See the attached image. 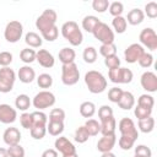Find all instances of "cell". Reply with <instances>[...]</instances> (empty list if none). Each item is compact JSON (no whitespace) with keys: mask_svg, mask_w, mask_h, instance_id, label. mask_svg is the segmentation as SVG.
<instances>
[{"mask_svg":"<svg viewBox=\"0 0 157 157\" xmlns=\"http://www.w3.org/2000/svg\"><path fill=\"white\" fill-rule=\"evenodd\" d=\"M85 83L88 88V91L93 94H98L105 91L107 88V78L104 75L97 70H90L85 74Z\"/></svg>","mask_w":157,"mask_h":157,"instance_id":"obj_1","label":"cell"},{"mask_svg":"<svg viewBox=\"0 0 157 157\" xmlns=\"http://www.w3.org/2000/svg\"><path fill=\"white\" fill-rule=\"evenodd\" d=\"M61 34L63 37L74 47H77L83 40V34L75 21H66L61 26Z\"/></svg>","mask_w":157,"mask_h":157,"instance_id":"obj_2","label":"cell"},{"mask_svg":"<svg viewBox=\"0 0 157 157\" xmlns=\"http://www.w3.org/2000/svg\"><path fill=\"white\" fill-rule=\"evenodd\" d=\"M56 20H58V15H56L55 10L47 9L36 20V27H37V29H39L40 33H43V32L50 29L52 27L56 26L55 25L56 23Z\"/></svg>","mask_w":157,"mask_h":157,"instance_id":"obj_3","label":"cell"},{"mask_svg":"<svg viewBox=\"0 0 157 157\" xmlns=\"http://www.w3.org/2000/svg\"><path fill=\"white\" fill-rule=\"evenodd\" d=\"M32 104L37 110H43L47 108H50L55 104V96L54 93H52L50 91L43 90L40 92H38L33 99H32Z\"/></svg>","mask_w":157,"mask_h":157,"instance_id":"obj_4","label":"cell"},{"mask_svg":"<svg viewBox=\"0 0 157 157\" xmlns=\"http://www.w3.org/2000/svg\"><path fill=\"white\" fill-rule=\"evenodd\" d=\"M80 80V70L75 63L63 65L61 67V81L65 86H74Z\"/></svg>","mask_w":157,"mask_h":157,"instance_id":"obj_5","label":"cell"},{"mask_svg":"<svg viewBox=\"0 0 157 157\" xmlns=\"http://www.w3.org/2000/svg\"><path fill=\"white\" fill-rule=\"evenodd\" d=\"M16 81V74L11 67H1L0 69V92L9 93L12 91Z\"/></svg>","mask_w":157,"mask_h":157,"instance_id":"obj_6","label":"cell"},{"mask_svg":"<svg viewBox=\"0 0 157 157\" xmlns=\"http://www.w3.org/2000/svg\"><path fill=\"white\" fill-rule=\"evenodd\" d=\"M92 34L96 39H98L102 44H112L114 43V31L104 22H99L93 29Z\"/></svg>","mask_w":157,"mask_h":157,"instance_id":"obj_7","label":"cell"},{"mask_svg":"<svg viewBox=\"0 0 157 157\" xmlns=\"http://www.w3.org/2000/svg\"><path fill=\"white\" fill-rule=\"evenodd\" d=\"M23 34V26L20 21H10L4 31V37L9 43H16L21 39Z\"/></svg>","mask_w":157,"mask_h":157,"instance_id":"obj_8","label":"cell"},{"mask_svg":"<svg viewBox=\"0 0 157 157\" xmlns=\"http://www.w3.org/2000/svg\"><path fill=\"white\" fill-rule=\"evenodd\" d=\"M108 77L113 83H130L132 81L134 74L128 67H117L112 69L108 72Z\"/></svg>","mask_w":157,"mask_h":157,"instance_id":"obj_9","label":"cell"},{"mask_svg":"<svg viewBox=\"0 0 157 157\" xmlns=\"http://www.w3.org/2000/svg\"><path fill=\"white\" fill-rule=\"evenodd\" d=\"M139 39L142 47H146L152 52L157 49V34L153 28L151 27L144 28L139 34Z\"/></svg>","mask_w":157,"mask_h":157,"instance_id":"obj_10","label":"cell"},{"mask_svg":"<svg viewBox=\"0 0 157 157\" xmlns=\"http://www.w3.org/2000/svg\"><path fill=\"white\" fill-rule=\"evenodd\" d=\"M118 128H119V131L121 135L124 136H129L134 140H137L139 137V131L136 129V125L134 123L132 119L130 118H123L120 119L119 124H118Z\"/></svg>","mask_w":157,"mask_h":157,"instance_id":"obj_11","label":"cell"},{"mask_svg":"<svg viewBox=\"0 0 157 157\" xmlns=\"http://www.w3.org/2000/svg\"><path fill=\"white\" fill-rule=\"evenodd\" d=\"M145 53V49L141 44L139 43H132L130 44L125 50H124V58L125 61L129 64H134L137 63V60L140 59V56Z\"/></svg>","mask_w":157,"mask_h":157,"instance_id":"obj_12","label":"cell"},{"mask_svg":"<svg viewBox=\"0 0 157 157\" xmlns=\"http://www.w3.org/2000/svg\"><path fill=\"white\" fill-rule=\"evenodd\" d=\"M54 147L58 152H60L63 156L66 155H71L76 152V147L74 146V144L65 136H59L56 137L55 142H54Z\"/></svg>","mask_w":157,"mask_h":157,"instance_id":"obj_13","label":"cell"},{"mask_svg":"<svg viewBox=\"0 0 157 157\" xmlns=\"http://www.w3.org/2000/svg\"><path fill=\"white\" fill-rule=\"evenodd\" d=\"M141 86L147 92H156L157 91V76L152 71H145L140 78Z\"/></svg>","mask_w":157,"mask_h":157,"instance_id":"obj_14","label":"cell"},{"mask_svg":"<svg viewBox=\"0 0 157 157\" xmlns=\"http://www.w3.org/2000/svg\"><path fill=\"white\" fill-rule=\"evenodd\" d=\"M17 118V110L12 108L10 104L2 103L0 104V123L2 124H12Z\"/></svg>","mask_w":157,"mask_h":157,"instance_id":"obj_15","label":"cell"},{"mask_svg":"<svg viewBox=\"0 0 157 157\" xmlns=\"http://www.w3.org/2000/svg\"><path fill=\"white\" fill-rule=\"evenodd\" d=\"M117 144V136L115 134H110V135H103L98 142H97V150L101 153L104 152H110L113 150V147Z\"/></svg>","mask_w":157,"mask_h":157,"instance_id":"obj_16","label":"cell"},{"mask_svg":"<svg viewBox=\"0 0 157 157\" xmlns=\"http://www.w3.org/2000/svg\"><path fill=\"white\" fill-rule=\"evenodd\" d=\"M36 60L38 61V64L45 69H50L54 66L55 64V59L53 56L52 53H49L47 49H39L36 53Z\"/></svg>","mask_w":157,"mask_h":157,"instance_id":"obj_17","label":"cell"},{"mask_svg":"<svg viewBox=\"0 0 157 157\" xmlns=\"http://www.w3.org/2000/svg\"><path fill=\"white\" fill-rule=\"evenodd\" d=\"M2 140L7 146H15L18 145L21 141V132L17 128H7L2 134Z\"/></svg>","mask_w":157,"mask_h":157,"instance_id":"obj_18","label":"cell"},{"mask_svg":"<svg viewBox=\"0 0 157 157\" xmlns=\"http://www.w3.org/2000/svg\"><path fill=\"white\" fill-rule=\"evenodd\" d=\"M17 76H18L20 81L22 83H31L36 78V71L29 65H25V66L20 67V70L17 72Z\"/></svg>","mask_w":157,"mask_h":157,"instance_id":"obj_19","label":"cell"},{"mask_svg":"<svg viewBox=\"0 0 157 157\" xmlns=\"http://www.w3.org/2000/svg\"><path fill=\"white\" fill-rule=\"evenodd\" d=\"M101 132L102 135H110V134H115V129H117V120L115 118L108 117L105 119L101 120Z\"/></svg>","mask_w":157,"mask_h":157,"instance_id":"obj_20","label":"cell"},{"mask_svg":"<svg viewBox=\"0 0 157 157\" xmlns=\"http://www.w3.org/2000/svg\"><path fill=\"white\" fill-rule=\"evenodd\" d=\"M117 104H118L121 109L129 110V109L134 108V105H135V97H134V94H132L131 92H129V91H123V94H121V97H120V99H119V102H118Z\"/></svg>","mask_w":157,"mask_h":157,"instance_id":"obj_21","label":"cell"},{"mask_svg":"<svg viewBox=\"0 0 157 157\" xmlns=\"http://www.w3.org/2000/svg\"><path fill=\"white\" fill-rule=\"evenodd\" d=\"M125 20L131 26H137V25H140L145 20V13L140 9H132V10H130L128 12V16H126Z\"/></svg>","mask_w":157,"mask_h":157,"instance_id":"obj_22","label":"cell"},{"mask_svg":"<svg viewBox=\"0 0 157 157\" xmlns=\"http://www.w3.org/2000/svg\"><path fill=\"white\" fill-rule=\"evenodd\" d=\"M59 60L61 61L63 65H66V64H71L75 61V58H76V53L72 48H69V47H65L63 48L60 52H59Z\"/></svg>","mask_w":157,"mask_h":157,"instance_id":"obj_23","label":"cell"},{"mask_svg":"<svg viewBox=\"0 0 157 157\" xmlns=\"http://www.w3.org/2000/svg\"><path fill=\"white\" fill-rule=\"evenodd\" d=\"M101 22V20L97 17V16H93V15H88V16H85L83 20H82V28L88 32V33H92L93 29L96 28V26Z\"/></svg>","mask_w":157,"mask_h":157,"instance_id":"obj_24","label":"cell"},{"mask_svg":"<svg viewBox=\"0 0 157 157\" xmlns=\"http://www.w3.org/2000/svg\"><path fill=\"white\" fill-rule=\"evenodd\" d=\"M25 42L28 45V48H39L43 43L42 37L36 32H28L25 36Z\"/></svg>","mask_w":157,"mask_h":157,"instance_id":"obj_25","label":"cell"},{"mask_svg":"<svg viewBox=\"0 0 157 157\" xmlns=\"http://www.w3.org/2000/svg\"><path fill=\"white\" fill-rule=\"evenodd\" d=\"M96 113V104L93 102H90V101H86V102H82L81 105H80V114L83 117V118H92Z\"/></svg>","mask_w":157,"mask_h":157,"instance_id":"obj_26","label":"cell"},{"mask_svg":"<svg viewBox=\"0 0 157 157\" xmlns=\"http://www.w3.org/2000/svg\"><path fill=\"white\" fill-rule=\"evenodd\" d=\"M31 99H29V96L22 93V94H18L15 99V107L18 109V110H22V112H26L29 105H31Z\"/></svg>","mask_w":157,"mask_h":157,"instance_id":"obj_27","label":"cell"},{"mask_svg":"<svg viewBox=\"0 0 157 157\" xmlns=\"http://www.w3.org/2000/svg\"><path fill=\"white\" fill-rule=\"evenodd\" d=\"M64 131V121H50L47 124V132L52 136H59Z\"/></svg>","mask_w":157,"mask_h":157,"instance_id":"obj_28","label":"cell"},{"mask_svg":"<svg viewBox=\"0 0 157 157\" xmlns=\"http://www.w3.org/2000/svg\"><path fill=\"white\" fill-rule=\"evenodd\" d=\"M112 26H113V29H114L117 33L121 34V33H124V32L126 31L128 22H126V20H125V17H123V16H117V17H114V18L112 20Z\"/></svg>","mask_w":157,"mask_h":157,"instance_id":"obj_29","label":"cell"},{"mask_svg":"<svg viewBox=\"0 0 157 157\" xmlns=\"http://www.w3.org/2000/svg\"><path fill=\"white\" fill-rule=\"evenodd\" d=\"M137 126H139L141 132L148 134L155 129V119L152 117H148L146 119H141V120H139Z\"/></svg>","mask_w":157,"mask_h":157,"instance_id":"obj_30","label":"cell"},{"mask_svg":"<svg viewBox=\"0 0 157 157\" xmlns=\"http://www.w3.org/2000/svg\"><path fill=\"white\" fill-rule=\"evenodd\" d=\"M36 50L32 48H25L21 50L20 53V59L25 63V64H31L36 60Z\"/></svg>","mask_w":157,"mask_h":157,"instance_id":"obj_31","label":"cell"},{"mask_svg":"<svg viewBox=\"0 0 157 157\" xmlns=\"http://www.w3.org/2000/svg\"><path fill=\"white\" fill-rule=\"evenodd\" d=\"M85 128L88 131L90 136H96L98 135V132H101V124L96 119H87V121L85 123Z\"/></svg>","mask_w":157,"mask_h":157,"instance_id":"obj_32","label":"cell"},{"mask_svg":"<svg viewBox=\"0 0 157 157\" xmlns=\"http://www.w3.org/2000/svg\"><path fill=\"white\" fill-rule=\"evenodd\" d=\"M82 58H83L85 63L93 64L97 60V49L94 47H87V48H85V50L82 53Z\"/></svg>","mask_w":157,"mask_h":157,"instance_id":"obj_33","label":"cell"},{"mask_svg":"<svg viewBox=\"0 0 157 157\" xmlns=\"http://www.w3.org/2000/svg\"><path fill=\"white\" fill-rule=\"evenodd\" d=\"M32 115V120H33V126L34 125H43L47 126V121H48V117L45 113H43L42 110H36L33 113H31ZM32 129V128H31Z\"/></svg>","mask_w":157,"mask_h":157,"instance_id":"obj_34","label":"cell"},{"mask_svg":"<svg viewBox=\"0 0 157 157\" xmlns=\"http://www.w3.org/2000/svg\"><path fill=\"white\" fill-rule=\"evenodd\" d=\"M37 85L40 87V88H50L52 85H53V77L49 75V74H40L38 77H37Z\"/></svg>","mask_w":157,"mask_h":157,"instance_id":"obj_35","label":"cell"},{"mask_svg":"<svg viewBox=\"0 0 157 157\" xmlns=\"http://www.w3.org/2000/svg\"><path fill=\"white\" fill-rule=\"evenodd\" d=\"M134 114L135 117L141 120V119H146L148 117H151L152 114V108H147V107H144V105H136L135 109H134Z\"/></svg>","mask_w":157,"mask_h":157,"instance_id":"obj_36","label":"cell"},{"mask_svg":"<svg viewBox=\"0 0 157 157\" xmlns=\"http://www.w3.org/2000/svg\"><path fill=\"white\" fill-rule=\"evenodd\" d=\"M88 139H90V134H88V131L86 130L85 125L78 126V128L76 129V131H75V141L78 142V144H85Z\"/></svg>","mask_w":157,"mask_h":157,"instance_id":"obj_37","label":"cell"},{"mask_svg":"<svg viewBox=\"0 0 157 157\" xmlns=\"http://www.w3.org/2000/svg\"><path fill=\"white\" fill-rule=\"evenodd\" d=\"M29 132H31V136L34 140H42L45 136V134H47V126L34 125V126H32V129L29 130Z\"/></svg>","mask_w":157,"mask_h":157,"instance_id":"obj_38","label":"cell"},{"mask_svg":"<svg viewBox=\"0 0 157 157\" xmlns=\"http://www.w3.org/2000/svg\"><path fill=\"white\" fill-rule=\"evenodd\" d=\"M99 54L104 58L110 56V55H115L117 54V45L114 43L112 44H102L99 47Z\"/></svg>","mask_w":157,"mask_h":157,"instance_id":"obj_39","label":"cell"},{"mask_svg":"<svg viewBox=\"0 0 157 157\" xmlns=\"http://www.w3.org/2000/svg\"><path fill=\"white\" fill-rule=\"evenodd\" d=\"M135 141H136V140H134V139H131V137H129V136L121 135V136L119 137V140H118V144H119V147H120L121 150L129 151L131 147H134Z\"/></svg>","mask_w":157,"mask_h":157,"instance_id":"obj_40","label":"cell"},{"mask_svg":"<svg viewBox=\"0 0 157 157\" xmlns=\"http://www.w3.org/2000/svg\"><path fill=\"white\" fill-rule=\"evenodd\" d=\"M108 9H109V13L112 16L117 17V16H121V13L124 11V5L120 1H113V2L109 4Z\"/></svg>","mask_w":157,"mask_h":157,"instance_id":"obj_41","label":"cell"},{"mask_svg":"<svg viewBox=\"0 0 157 157\" xmlns=\"http://www.w3.org/2000/svg\"><path fill=\"white\" fill-rule=\"evenodd\" d=\"M137 104L139 105L147 107V108H153V105H155V98L151 94H147V93L141 94L137 98Z\"/></svg>","mask_w":157,"mask_h":157,"instance_id":"obj_42","label":"cell"},{"mask_svg":"<svg viewBox=\"0 0 157 157\" xmlns=\"http://www.w3.org/2000/svg\"><path fill=\"white\" fill-rule=\"evenodd\" d=\"M109 4L110 2L108 0H93L92 1V7H93L94 11H97L99 13H103L108 10Z\"/></svg>","mask_w":157,"mask_h":157,"instance_id":"obj_43","label":"cell"},{"mask_svg":"<svg viewBox=\"0 0 157 157\" xmlns=\"http://www.w3.org/2000/svg\"><path fill=\"white\" fill-rule=\"evenodd\" d=\"M137 61H139V64H140V66H141V67L148 69V67L153 64V55H152L151 53L145 52V53L140 56V59H139Z\"/></svg>","mask_w":157,"mask_h":157,"instance_id":"obj_44","label":"cell"},{"mask_svg":"<svg viewBox=\"0 0 157 157\" xmlns=\"http://www.w3.org/2000/svg\"><path fill=\"white\" fill-rule=\"evenodd\" d=\"M50 121H64L65 120V112L61 108H54L50 110L49 114Z\"/></svg>","mask_w":157,"mask_h":157,"instance_id":"obj_45","label":"cell"},{"mask_svg":"<svg viewBox=\"0 0 157 157\" xmlns=\"http://www.w3.org/2000/svg\"><path fill=\"white\" fill-rule=\"evenodd\" d=\"M104 65H105L109 70L117 69V67L120 66V59H119V56H118L117 54H115V55L107 56V58H104Z\"/></svg>","mask_w":157,"mask_h":157,"instance_id":"obj_46","label":"cell"},{"mask_svg":"<svg viewBox=\"0 0 157 157\" xmlns=\"http://www.w3.org/2000/svg\"><path fill=\"white\" fill-rule=\"evenodd\" d=\"M58 36H59V28L56 26H54L50 29H48V31L42 33V38H44L48 42H54L58 38Z\"/></svg>","mask_w":157,"mask_h":157,"instance_id":"obj_47","label":"cell"},{"mask_svg":"<svg viewBox=\"0 0 157 157\" xmlns=\"http://www.w3.org/2000/svg\"><path fill=\"white\" fill-rule=\"evenodd\" d=\"M121 94H123V90L120 87H112L108 91V99L113 103H118Z\"/></svg>","mask_w":157,"mask_h":157,"instance_id":"obj_48","label":"cell"},{"mask_svg":"<svg viewBox=\"0 0 157 157\" xmlns=\"http://www.w3.org/2000/svg\"><path fill=\"white\" fill-rule=\"evenodd\" d=\"M7 153L9 157H25V148L20 144L15 146H9Z\"/></svg>","mask_w":157,"mask_h":157,"instance_id":"obj_49","label":"cell"},{"mask_svg":"<svg viewBox=\"0 0 157 157\" xmlns=\"http://www.w3.org/2000/svg\"><path fill=\"white\" fill-rule=\"evenodd\" d=\"M20 123H21L22 128L31 130V128L33 126V120H32V115H31V113H27V112L22 113V114L20 115Z\"/></svg>","mask_w":157,"mask_h":157,"instance_id":"obj_50","label":"cell"},{"mask_svg":"<svg viewBox=\"0 0 157 157\" xmlns=\"http://www.w3.org/2000/svg\"><path fill=\"white\" fill-rule=\"evenodd\" d=\"M145 15L150 18H156L157 17V4L155 1H150L145 5Z\"/></svg>","mask_w":157,"mask_h":157,"instance_id":"obj_51","label":"cell"},{"mask_svg":"<svg viewBox=\"0 0 157 157\" xmlns=\"http://www.w3.org/2000/svg\"><path fill=\"white\" fill-rule=\"evenodd\" d=\"M135 155L140 156V157H151L152 156V151L146 145H137L135 147Z\"/></svg>","mask_w":157,"mask_h":157,"instance_id":"obj_52","label":"cell"},{"mask_svg":"<svg viewBox=\"0 0 157 157\" xmlns=\"http://www.w3.org/2000/svg\"><path fill=\"white\" fill-rule=\"evenodd\" d=\"M12 54L10 52H0V66L7 67L12 63Z\"/></svg>","mask_w":157,"mask_h":157,"instance_id":"obj_53","label":"cell"},{"mask_svg":"<svg viewBox=\"0 0 157 157\" xmlns=\"http://www.w3.org/2000/svg\"><path fill=\"white\" fill-rule=\"evenodd\" d=\"M112 115H113V109H112V107H109V105H107V104L99 107V109H98V118H99V120L105 119V118L112 117Z\"/></svg>","mask_w":157,"mask_h":157,"instance_id":"obj_54","label":"cell"},{"mask_svg":"<svg viewBox=\"0 0 157 157\" xmlns=\"http://www.w3.org/2000/svg\"><path fill=\"white\" fill-rule=\"evenodd\" d=\"M40 157H58V151L55 148H47L43 151Z\"/></svg>","mask_w":157,"mask_h":157,"instance_id":"obj_55","label":"cell"},{"mask_svg":"<svg viewBox=\"0 0 157 157\" xmlns=\"http://www.w3.org/2000/svg\"><path fill=\"white\" fill-rule=\"evenodd\" d=\"M0 157H9V153H7V150L6 148L0 147Z\"/></svg>","mask_w":157,"mask_h":157,"instance_id":"obj_56","label":"cell"},{"mask_svg":"<svg viewBox=\"0 0 157 157\" xmlns=\"http://www.w3.org/2000/svg\"><path fill=\"white\" fill-rule=\"evenodd\" d=\"M101 157H117V156L110 151V152H104V153H102Z\"/></svg>","mask_w":157,"mask_h":157,"instance_id":"obj_57","label":"cell"},{"mask_svg":"<svg viewBox=\"0 0 157 157\" xmlns=\"http://www.w3.org/2000/svg\"><path fill=\"white\" fill-rule=\"evenodd\" d=\"M63 157H78V155H77V152H75V153H71V155H66V156H63Z\"/></svg>","mask_w":157,"mask_h":157,"instance_id":"obj_58","label":"cell"},{"mask_svg":"<svg viewBox=\"0 0 157 157\" xmlns=\"http://www.w3.org/2000/svg\"><path fill=\"white\" fill-rule=\"evenodd\" d=\"M134 157H140V156H136V155H135V156H134Z\"/></svg>","mask_w":157,"mask_h":157,"instance_id":"obj_59","label":"cell"}]
</instances>
